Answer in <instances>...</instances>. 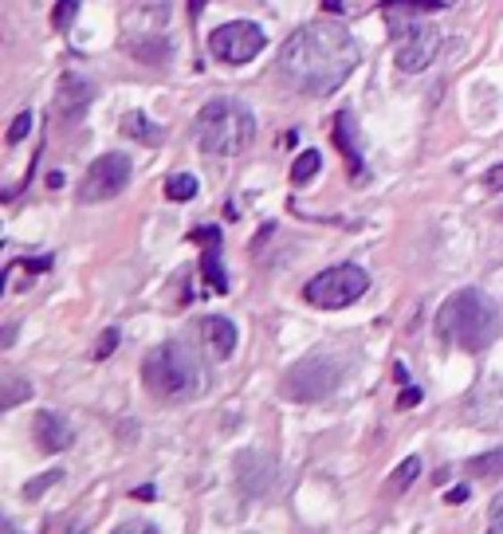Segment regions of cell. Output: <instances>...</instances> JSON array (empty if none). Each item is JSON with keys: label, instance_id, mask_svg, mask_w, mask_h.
I'll return each instance as SVG.
<instances>
[{"label": "cell", "instance_id": "1", "mask_svg": "<svg viewBox=\"0 0 503 534\" xmlns=\"http://www.w3.org/2000/svg\"><path fill=\"white\" fill-rule=\"evenodd\" d=\"M358 67V44L342 24L331 20H314V24H299L288 36L280 52L275 71L303 98H327L350 79Z\"/></svg>", "mask_w": 503, "mask_h": 534}, {"label": "cell", "instance_id": "2", "mask_svg": "<svg viewBox=\"0 0 503 534\" xmlns=\"http://www.w3.org/2000/svg\"><path fill=\"white\" fill-rule=\"evenodd\" d=\"M503 330V314L491 295H484L480 287H465V291L449 295L437 311V338L457 346L465 354H480L499 338Z\"/></svg>", "mask_w": 503, "mask_h": 534}, {"label": "cell", "instance_id": "3", "mask_svg": "<svg viewBox=\"0 0 503 534\" xmlns=\"http://www.w3.org/2000/svg\"><path fill=\"white\" fill-rule=\"evenodd\" d=\"M142 381L157 401L177 405V401L201 397L205 385H209V373H205L201 354H197L189 342H162L146 354Z\"/></svg>", "mask_w": 503, "mask_h": 534}, {"label": "cell", "instance_id": "4", "mask_svg": "<svg viewBox=\"0 0 503 534\" xmlns=\"http://www.w3.org/2000/svg\"><path fill=\"white\" fill-rule=\"evenodd\" d=\"M193 134H197V142H201L205 154L236 157L252 146L256 114L240 103V98H213V103H205L201 114H197Z\"/></svg>", "mask_w": 503, "mask_h": 534}, {"label": "cell", "instance_id": "5", "mask_svg": "<svg viewBox=\"0 0 503 534\" xmlns=\"http://www.w3.org/2000/svg\"><path fill=\"white\" fill-rule=\"evenodd\" d=\"M347 378V365L339 358H327V354H314V358H303L295 362L288 373H283V397L288 401H299V405H311V401H323L331 397L334 389Z\"/></svg>", "mask_w": 503, "mask_h": 534}, {"label": "cell", "instance_id": "6", "mask_svg": "<svg viewBox=\"0 0 503 534\" xmlns=\"http://www.w3.org/2000/svg\"><path fill=\"white\" fill-rule=\"evenodd\" d=\"M366 291H370V275L358 263H334L303 287V299L311 306H323V311H342V306L358 303Z\"/></svg>", "mask_w": 503, "mask_h": 534}, {"label": "cell", "instance_id": "7", "mask_svg": "<svg viewBox=\"0 0 503 534\" xmlns=\"http://www.w3.org/2000/svg\"><path fill=\"white\" fill-rule=\"evenodd\" d=\"M268 47V32L252 20H232V24H221L209 32V52L221 63H248Z\"/></svg>", "mask_w": 503, "mask_h": 534}, {"label": "cell", "instance_id": "8", "mask_svg": "<svg viewBox=\"0 0 503 534\" xmlns=\"http://www.w3.org/2000/svg\"><path fill=\"white\" fill-rule=\"evenodd\" d=\"M130 181V157L126 154H103L87 165L83 181H79V201L83 204H98V201H111L126 189Z\"/></svg>", "mask_w": 503, "mask_h": 534}, {"label": "cell", "instance_id": "9", "mask_svg": "<svg viewBox=\"0 0 503 534\" xmlns=\"http://www.w3.org/2000/svg\"><path fill=\"white\" fill-rule=\"evenodd\" d=\"M437 55H440V32L425 24V28H417V32H409V36L398 39L393 63H398V71L417 75V71H425V67H429Z\"/></svg>", "mask_w": 503, "mask_h": 534}, {"label": "cell", "instance_id": "10", "mask_svg": "<svg viewBox=\"0 0 503 534\" xmlns=\"http://www.w3.org/2000/svg\"><path fill=\"white\" fill-rule=\"evenodd\" d=\"M275 476H280V468H275V460L268 452H240L236 456V483H240V491L248 499L268 496L275 488Z\"/></svg>", "mask_w": 503, "mask_h": 534}, {"label": "cell", "instance_id": "11", "mask_svg": "<svg viewBox=\"0 0 503 534\" xmlns=\"http://www.w3.org/2000/svg\"><path fill=\"white\" fill-rule=\"evenodd\" d=\"M429 13H440V0H381V16H386L393 39L425 28L421 16H429Z\"/></svg>", "mask_w": 503, "mask_h": 534}, {"label": "cell", "instance_id": "12", "mask_svg": "<svg viewBox=\"0 0 503 534\" xmlns=\"http://www.w3.org/2000/svg\"><path fill=\"white\" fill-rule=\"evenodd\" d=\"M334 146H339L342 162L354 181H366V162H362V134H358V118L350 111H339L334 114Z\"/></svg>", "mask_w": 503, "mask_h": 534}, {"label": "cell", "instance_id": "13", "mask_svg": "<svg viewBox=\"0 0 503 534\" xmlns=\"http://www.w3.org/2000/svg\"><path fill=\"white\" fill-rule=\"evenodd\" d=\"M468 417L480 429H503V378H488L468 397Z\"/></svg>", "mask_w": 503, "mask_h": 534}, {"label": "cell", "instance_id": "14", "mask_svg": "<svg viewBox=\"0 0 503 534\" xmlns=\"http://www.w3.org/2000/svg\"><path fill=\"white\" fill-rule=\"evenodd\" d=\"M32 437H36V448H39V452L55 456V452L71 448L75 432H71V424L59 417V413H52V409H39V413H36V421H32Z\"/></svg>", "mask_w": 503, "mask_h": 534}, {"label": "cell", "instance_id": "15", "mask_svg": "<svg viewBox=\"0 0 503 534\" xmlns=\"http://www.w3.org/2000/svg\"><path fill=\"white\" fill-rule=\"evenodd\" d=\"M95 98V87L87 83V79H79V75H63L59 79V95H55V106H59V114L63 118H75L87 111V103Z\"/></svg>", "mask_w": 503, "mask_h": 534}, {"label": "cell", "instance_id": "16", "mask_svg": "<svg viewBox=\"0 0 503 534\" xmlns=\"http://www.w3.org/2000/svg\"><path fill=\"white\" fill-rule=\"evenodd\" d=\"M201 338L205 346L213 350V358H232L236 350V326L232 319H224V314H209V319H201Z\"/></svg>", "mask_w": 503, "mask_h": 534}, {"label": "cell", "instance_id": "17", "mask_svg": "<svg viewBox=\"0 0 503 534\" xmlns=\"http://www.w3.org/2000/svg\"><path fill=\"white\" fill-rule=\"evenodd\" d=\"M201 275L209 283V291H229V275H224V263H221V240L216 244H205V255H201Z\"/></svg>", "mask_w": 503, "mask_h": 534}, {"label": "cell", "instance_id": "18", "mask_svg": "<svg viewBox=\"0 0 503 534\" xmlns=\"http://www.w3.org/2000/svg\"><path fill=\"white\" fill-rule=\"evenodd\" d=\"M465 471L472 480H503V448H491L484 456H472L465 463Z\"/></svg>", "mask_w": 503, "mask_h": 534}, {"label": "cell", "instance_id": "19", "mask_svg": "<svg viewBox=\"0 0 503 534\" xmlns=\"http://www.w3.org/2000/svg\"><path fill=\"white\" fill-rule=\"evenodd\" d=\"M118 130H122L126 138H138V142H162V126H150V118H146V114H126L122 118V126H118Z\"/></svg>", "mask_w": 503, "mask_h": 534}, {"label": "cell", "instance_id": "20", "mask_svg": "<svg viewBox=\"0 0 503 534\" xmlns=\"http://www.w3.org/2000/svg\"><path fill=\"white\" fill-rule=\"evenodd\" d=\"M319 170H323V157H319V150H303L299 157H295V165H291V181H295V185H307Z\"/></svg>", "mask_w": 503, "mask_h": 534}, {"label": "cell", "instance_id": "21", "mask_svg": "<svg viewBox=\"0 0 503 534\" xmlns=\"http://www.w3.org/2000/svg\"><path fill=\"white\" fill-rule=\"evenodd\" d=\"M24 397H32V385H28L24 378H13V373H8L4 385H0V409H16Z\"/></svg>", "mask_w": 503, "mask_h": 534}, {"label": "cell", "instance_id": "22", "mask_svg": "<svg viewBox=\"0 0 503 534\" xmlns=\"http://www.w3.org/2000/svg\"><path fill=\"white\" fill-rule=\"evenodd\" d=\"M417 476H421V456H409V460H401L398 468H393V476H390V483H386V488L393 491V496H398V491H406V488H409V483L417 480Z\"/></svg>", "mask_w": 503, "mask_h": 534}, {"label": "cell", "instance_id": "23", "mask_svg": "<svg viewBox=\"0 0 503 534\" xmlns=\"http://www.w3.org/2000/svg\"><path fill=\"white\" fill-rule=\"evenodd\" d=\"M197 189H201V185H197L193 173H173L170 181H165V196H170V201H193Z\"/></svg>", "mask_w": 503, "mask_h": 534}, {"label": "cell", "instance_id": "24", "mask_svg": "<svg viewBox=\"0 0 503 534\" xmlns=\"http://www.w3.org/2000/svg\"><path fill=\"white\" fill-rule=\"evenodd\" d=\"M59 480H63V471H59V468H52V471H44V476L28 480V483H24V491H20V496H24L28 503H32V499H39V496H44L47 488H55Z\"/></svg>", "mask_w": 503, "mask_h": 534}, {"label": "cell", "instance_id": "25", "mask_svg": "<svg viewBox=\"0 0 503 534\" xmlns=\"http://www.w3.org/2000/svg\"><path fill=\"white\" fill-rule=\"evenodd\" d=\"M75 16H79V0H59V4L52 8V24L59 28V32H63V28H71Z\"/></svg>", "mask_w": 503, "mask_h": 534}, {"label": "cell", "instance_id": "26", "mask_svg": "<svg viewBox=\"0 0 503 534\" xmlns=\"http://www.w3.org/2000/svg\"><path fill=\"white\" fill-rule=\"evenodd\" d=\"M28 134H32V111L16 114V122L8 126V138H4V142H8V146H20V142H24Z\"/></svg>", "mask_w": 503, "mask_h": 534}, {"label": "cell", "instance_id": "27", "mask_svg": "<svg viewBox=\"0 0 503 534\" xmlns=\"http://www.w3.org/2000/svg\"><path fill=\"white\" fill-rule=\"evenodd\" d=\"M118 338H122V334H118L114 326H111V330H103V338H98V346H95V362H106V358H111V354L118 350Z\"/></svg>", "mask_w": 503, "mask_h": 534}, {"label": "cell", "instance_id": "28", "mask_svg": "<svg viewBox=\"0 0 503 534\" xmlns=\"http://www.w3.org/2000/svg\"><path fill=\"white\" fill-rule=\"evenodd\" d=\"M111 534H162V530H157L154 522H146V519H126V522H118Z\"/></svg>", "mask_w": 503, "mask_h": 534}, {"label": "cell", "instance_id": "29", "mask_svg": "<svg viewBox=\"0 0 503 534\" xmlns=\"http://www.w3.org/2000/svg\"><path fill=\"white\" fill-rule=\"evenodd\" d=\"M488 534H503V496H496L488 507Z\"/></svg>", "mask_w": 503, "mask_h": 534}, {"label": "cell", "instance_id": "30", "mask_svg": "<svg viewBox=\"0 0 503 534\" xmlns=\"http://www.w3.org/2000/svg\"><path fill=\"white\" fill-rule=\"evenodd\" d=\"M55 534H87V519H79V515H67L63 522L55 527Z\"/></svg>", "mask_w": 503, "mask_h": 534}, {"label": "cell", "instance_id": "31", "mask_svg": "<svg viewBox=\"0 0 503 534\" xmlns=\"http://www.w3.org/2000/svg\"><path fill=\"white\" fill-rule=\"evenodd\" d=\"M417 405H421V389H417V385H409V389H401L398 409H417Z\"/></svg>", "mask_w": 503, "mask_h": 534}, {"label": "cell", "instance_id": "32", "mask_svg": "<svg viewBox=\"0 0 503 534\" xmlns=\"http://www.w3.org/2000/svg\"><path fill=\"white\" fill-rule=\"evenodd\" d=\"M484 185H488V189H503V165H491L488 177H484Z\"/></svg>", "mask_w": 503, "mask_h": 534}, {"label": "cell", "instance_id": "33", "mask_svg": "<svg viewBox=\"0 0 503 534\" xmlns=\"http://www.w3.org/2000/svg\"><path fill=\"white\" fill-rule=\"evenodd\" d=\"M468 496H472V488H452L445 499L452 503V507H460V503H468Z\"/></svg>", "mask_w": 503, "mask_h": 534}, {"label": "cell", "instance_id": "34", "mask_svg": "<svg viewBox=\"0 0 503 534\" xmlns=\"http://www.w3.org/2000/svg\"><path fill=\"white\" fill-rule=\"evenodd\" d=\"M134 499H146V503H150V499H157V491L150 488V483H142V488L134 491Z\"/></svg>", "mask_w": 503, "mask_h": 534}, {"label": "cell", "instance_id": "35", "mask_svg": "<svg viewBox=\"0 0 503 534\" xmlns=\"http://www.w3.org/2000/svg\"><path fill=\"white\" fill-rule=\"evenodd\" d=\"M16 342V322H8L4 326V338H0V346H4V350H8V346H13Z\"/></svg>", "mask_w": 503, "mask_h": 534}, {"label": "cell", "instance_id": "36", "mask_svg": "<svg viewBox=\"0 0 503 534\" xmlns=\"http://www.w3.org/2000/svg\"><path fill=\"white\" fill-rule=\"evenodd\" d=\"M201 8H205V0H189V16H201Z\"/></svg>", "mask_w": 503, "mask_h": 534}, {"label": "cell", "instance_id": "37", "mask_svg": "<svg viewBox=\"0 0 503 534\" xmlns=\"http://www.w3.org/2000/svg\"><path fill=\"white\" fill-rule=\"evenodd\" d=\"M0 534H16V527H13V522H8V519H4V527H0Z\"/></svg>", "mask_w": 503, "mask_h": 534}, {"label": "cell", "instance_id": "38", "mask_svg": "<svg viewBox=\"0 0 503 534\" xmlns=\"http://www.w3.org/2000/svg\"><path fill=\"white\" fill-rule=\"evenodd\" d=\"M499 216H503V213H499Z\"/></svg>", "mask_w": 503, "mask_h": 534}]
</instances>
